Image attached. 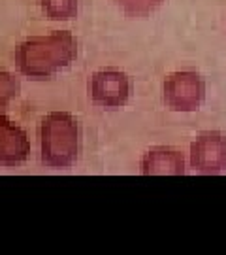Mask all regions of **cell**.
Here are the masks:
<instances>
[{"label": "cell", "mask_w": 226, "mask_h": 255, "mask_svg": "<svg viewBox=\"0 0 226 255\" xmlns=\"http://www.w3.org/2000/svg\"><path fill=\"white\" fill-rule=\"evenodd\" d=\"M79 127L72 114L51 112L40 125V157L47 168L66 170L77 161Z\"/></svg>", "instance_id": "obj_2"}, {"label": "cell", "mask_w": 226, "mask_h": 255, "mask_svg": "<svg viewBox=\"0 0 226 255\" xmlns=\"http://www.w3.org/2000/svg\"><path fill=\"white\" fill-rule=\"evenodd\" d=\"M21 91L19 80L8 70L0 68V108H6Z\"/></svg>", "instance_id": "obj_10"}, {"label": "cell", "mask_w": 226, "mask_h": 255, "mask_svg": "<svg viewBox=\"0 0 226 255\" xmlns=\"http://www.w3.org/2000/svg\"><path fill=\"white\" fill-rule=\"evenodd\" d=\"M162 99L173 112H194L206 101V82L194 70L173 72L162 83Z\"/></svg>", "instance_id": "obj_3"}, {"label": "cell", "mask_w": 226, "mask_h": 255, "mask_svg": "<svg viewBox=\"0 0 226 255\" xmlns=\"http://www.w3.org/2000/svg\"><path fill=\"white\" fill-rule=\"evenodd\" d=\"M40 6L51 21H70L77 15V0H40Z\"/></svg>", "instance_id": "obj_8"}, {"label": "cell", "mask_w": 226, "mask_h": 255, "mask_svg": "<svg viewBox=\"0 0 226 255\" xmlns=\"http://www.w3.org/2000/svg\"><path fill=\"white\" fill-rule=\"evenodd\" d=\"M28 155H30V142L27 132L8 116L0 114V164L15 168L27 161Z\"/></svg>", "instance_id": "obj_6"}, {"label": "cell", "mask_w": 226, "mask_h": 255, "mask_svg": "<svg viewBox=\"0 0 226 255\" xmlns=\"http://www.w3.org/2000/svg\"><path fill=\"white\" fill-rule=\"evenodd\" d=\"M189 155L194 172L206 176L226 172V136L217 130L202 132L190 144Z\"/></svg>", "instance_id": "obj_5"}, {"label": "cell", "mask_w": 226, "mask_h": 255, "mask_svg": "<svg viewBox=\"0 0 226 255\" xmlns=\"http://www.w3.org/2000/svg\"><path fill=\"white\" fill-rule=\"evenodd\" d=\"M132 83L123 70L117 68H104L90 76L89 97L100 108L115 110L125 106L130 99Z\"/></svg>", "instance_id": "obj_4"}, {"label": "cell", "mask_w": 226, "mask_h": 255, "mask_svg": "<svg viewBox=\"0 0 226 255\" xmlns=\"http://www.w3.org/2000/svg\"><path fill=\"white\" fill-rule=\"evenodd\" d=\"M117 6L132 17H144L162 4V0H115Z\"/></svg>", "instance_id": "obj_9"}, {"label": "cell", "mask_w": 226, "mask_h": 255, "mask_svg": "<svg viewBox=\"0 0 226 255\" xmlns=\"http://www.w3.org/2000/svg\"><path fill=\"white\" fill-rule=\"evenodd\" d=\"M140 172L145 176H179L185 174V159L172 147H151L140 161Z\"/></svg>", "instance_id": "obj_7"}, {"label": "cell", "mask_w": 226, "mask_h": 255, "mask_svg": "<svg viewBox=\"0 0 226 255\" xmlns=\"http://www.w3.org/2000/svg\"><path fill=\"white\" fill-rule=\"evenodd\" d=\"M77 57V40L68 30H55L21 42L15 51L19 72L30 80H49Z\"/></svg>", "instance_id": "obj_1"}]
</instances>
